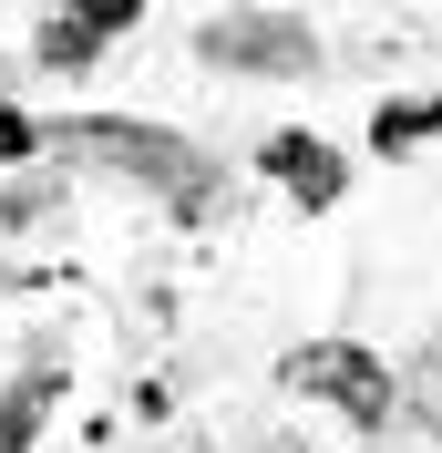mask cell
Segmentation results:
<instances>
[{
    "label": "cell",
    "instance_id": "6da1fadb",
    "mask_svg": "<svg viewBox=\"0 0 442 453\" xmlns=\"http://www.w3.org/2000/svg\"><path fill=\"white\" fill-rule=\"evenodd\" d=\"M52 155H72V165H103V175H134V186H155V196L175 206L186 226H206L226 206V165L206 155V144H186L175 124H134V113H72V124H52Z\"/></svg>",
    "mask_w": 442,
    "mask_h": 453
},
{
    "label": "cell",
    "instance_id": "7a4b0ae2",
    "mask_svg": "<svg viewBox=\"0 0 442 453\" xmlns=\"http://www.w3.org/2000/svg\"><path fill=\"white\" fill-rule=\"evenodd\" d=\"M195 52L248 83H299V73H319V31L299 11H217V21H195Z\"/></svg>",
    "mask_w": 442,
    "mask_h": 453
},
{
    "label": "cell",
    "instance_id": "3957f363",
    "mask_svg": "<svg viewBox=\"0 0 442 453\" xmlns=\"http://www.w3.org/2000/svg\"><path fill=\"white\" fill-rule=\"evenodd\" d=\"M278 381L309 402H330V412H350L360 433H391V412H401V381H391V361H370L360 340H309V350H288L278 361Z\"/></svg>",
    "mask_w": 442,
    "mask_h": 453
},
{
    "label": "cell",
    "instance_id": "277c9868",
    "mask_svg": "<svg viewBox=\"0 0 442 453\" xmlns=\"http://www.w3.org/2000/svg\"><path fill=\"white\" fill-rule=\"evenodd\" d=\"M257 165H268L299 206H339V186H350V165H339L319 134H268V155H257Z\"/></svg>",
    "mask_w": 442,
    "mask_h": 453
},
{
    "label": "cell",
    "instance_id": "5b68a950",
    "mask_svg": "<svg viewBox=\"0 0 442 453\" xmlns=\"http://www.w3.org/2000/svg\"><path fill=\"white\" fill-rule=\"evenodd\" d=\"M134 31V11H52V21L31 31V52L52 62V73H72V62H93L103 42H124Z\"/></svg>",
    "mask_w": 442,
    "mask_h": 453
},
{
    "label": "cell",
    "instance_id": "8992f818",
    "mask_svg": "<svg viewBox=\"0 0 442 453\" xmlns=\"http://www.w3.org/2000/svg\"><path fill=\"white\" fill-rule=\"evenodd\" d=\"M62 402V361H21L11 371V392H0V453H31V433L52 423Z\"/></svg>",
    "mask_w": 442,
    "mask_h": 453
},
{
    "label": "cell",
    "instance_id": "52a82bcc",
    "mask_svg": "<svg viewBox=\"0 0 442 453\" xmlns=\"http://www.w3.org/2000/svg\"><path fill=\"white\" fill-rule=\"evenodd\" d=\"M432 124H442V104H381V124H370V134H381V155H391V144H422Z\"/></svg>",
    "mask_w": 442,
    "mask_h": 453
},
{
    "label": "cell",
    "instance_id": "ba28073f",
    "mask_svg": "<svg viewBox=\"0 0 442 453\" xmlns=\"http://www.w3.org/2000/svg\"><path fill=\"white\" fill-rule=\"evenodd\" d=\"M401 412H422V423L442 433V350H432V361L412 371V381H401Z\"/></svg>",
    "mask_w": 442,
    "mask_h": 453
},
{
    "label": "cell",
    "instance_id": "9c48e42d",
    "mask_svg": "<svg viewBox=\"0 0 442 453\" xmlns=\"http://www.w3.org/2000/svg\"><path fill=\"white\" fill-rule=\"evenodd\" d=\"M257 453H309V443H288V433H268V443H257Z\"/></svg>",
    "mask_w": 442,
    "mask_h": 453
}]
</instances>
